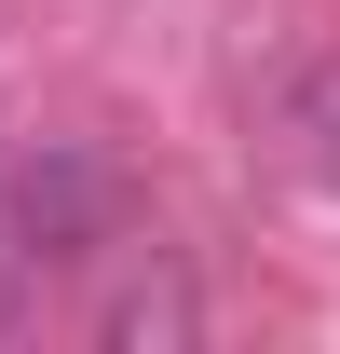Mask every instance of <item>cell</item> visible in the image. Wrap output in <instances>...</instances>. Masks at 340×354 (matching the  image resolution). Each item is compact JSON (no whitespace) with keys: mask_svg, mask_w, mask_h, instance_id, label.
<instances>
[{"mask_svg":"<svg viewBox=\"0 0 340 354\" xmlns=\"http://www.w3.org/2000/svg\"><path fill=\"white\" fill-rule=\"evenodd\" d=\"M286 123L313 136V164L340 177V68H299V95H286Z\"/></svg>","mask_w":340,"mask_h":354,"instance_id":"1","label":"cell"}]
</instances>
